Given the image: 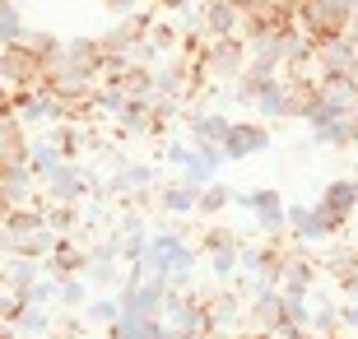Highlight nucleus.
I'll return each instance as SVG.
<instances>
[{
  "label": "nucleus",
  "mask_w": 358,
  "mask_h": 339,
  "mask_svg": "<svg viewBox=\"0 0 358 339\" xmlns=\"http://www.w3.org/2000/svg\"><path fill=\"white\" fill-rule=\"evenodd\" d=\"M84 316L89 321H98V326H112L121 316V302L117 298H98V302H84Z\"/></svg>",
  "instance_id": "e433bc0d"
},
{
  "label": "nucleus",
  "mask_w": 358,
  "mask_h": 339,
  "mask_svg": "<svg viewBox=\"0 0 358 339\" xmlns=\"http://www.w3.org/2000/svg\"><path fill=\"white\" fill-rule=\"evenodd\" d=\"M173 284L163 279V274H145L140 284H121L117 302L121 312H135V316H163V302H168Z\"/></svg>",
  "instance_id": "6e6552de"
},
{
  "label": "nucleus",
  "mask_w": 358,
  "mask_h": 339,
  "mask_svg": "<svg viewBox=\"0 0 358 339\" xmlns=\"http://www.w3.org/2000/svg\"><path fill=\"white\" fill-rule=\"evenodd\" d=\"M84 237L89 233H56L42 270L52 274V279H75V274H84L89 270V242H84Z\"/></svg>",
  "instance_id": "423d86ee"
},
{
  "label": "nucleus",
  "mask_w": 358,
  "mask_h": 339,
  "mask_svg": "<svg viewBox=\"0 0 358 339\" xmlns=\"http://www.w3.org/2000/svg\"><path fill=\"white\" fill-rule=\"evenodd\" d=\"M56 302H61V307H84V302H89V293H84V274H75V279H61V293H56Z\"/></svg>",
  "instance_id": "4c0bfd02"
},
{
  "label": "nucleus",
  "mask_w": 358,
  "mask_h": 339,
  "mask_svg": "<svg viewBox=\"0 0 358 339\" xmlns=\"http://www.w3.org/2000/svg\"><path fill=\"white\" fill-rule=\"evenodd\" d=\"M196 61L205 66L210 79H238L247 70V38L242 33H233V38H205Z\"/></svg>",
  "instance_id": "20e7f679"
},
{
  "label": "nucleus",
  "mask_w": 358,
  "mask_h": 339,
  "mask_svg": "<svg viewBox=\"0 0 358 339\" xmlns=\"http://www.w3.org/2000/svg\"><path fill=\"white\" fill-rule=\"evenodd\" d=\"M312 140L326 144V149H358V112H340L335 121H326L321 131H312Z\"/></svg>",
  "instance_id": "aec40b11"
},
{
  "label": "nucleus",
  "mask_w": 358,
  "mask_h": 339,
  "mask_svg": "<svg viewBox=\"0 0 358 339\" xmlns=\"http://www.w3.org/2000/svg\"><path fill=\"white\" fill-rule=\"evenodd\" d=\"M42 191L38 196H47V205H84V200L93 196V172L84 168V163H61V168L52 172V177H47V182H38Z\"/></svg>",
  "instance_id": "7ed1b4c3"
},
{
  "label": "nucleus",
  "mask_w": 358,
  "mask_h": 339,
  "mask_svg": "<svg viewBox=\"0 0 358 339\" xmlns=\"http://www.w3.org/2000/svg\"><path fill=\"white\" fill-rule=\"evenodd\" d=\"M38 79H42V66L24 52V47H19V42H10V47L0 52V84H5L10 93L38 89Z\"/></svg>",
  "instance_id": "f8f14e48"
},
{
  "label": "nucleus",
  "mask_w": 358,
  "mask_h": 339,
  "mask_svg": "<svg viewBox=\"0 0 358 339\" xmlns=\"http://www.w3.org/2000/svg\"><path fill=\"white\" fill-rule=\"evenodd\" d=\"M19 335H52V316H47V307H28L24 321H19Z\"/></svg>",
  "instance_id": "c9c22d12"
},
{
  "label": "nucleus",
  "mask_w": 358,
  "mask_h": 339,
  "mask_svg": "<svg viewBox=\"0 0 358 339\" xmlns=\"http://www.w3.org/2000/svg\"><path fill=\"white\" fill-rule=\"evenodd\" d=\"M56 233L52 228H38V233H28V237H14V242H5V256H24V261H47V251H52Z\"/></svg>",
  "instance_id": "bb28decb"
},
{
  "label": "nucleus",
  "mask_w": 358,
  "mask_h": 339,
  "mask_svg": "<svg viewBox=\"0 0 358 339\" xmlns=\"http://www.w3.org/2000/svg\"><path fill=\"white\" fill-rule=\"evenodd\" d=\"M228 121L233 117H224V112H186L182 117V126H186V135L196 144H224V135H228Z\"/></svg>",
  "instance_id": "6ab92c4d"
},
{
  "label": "nucleus",
  "mask_w": 358,
  "mask_h": 339,
  "mask_svg": "<svg viewBox=\"0 0 358 339\" xmlns=\"http://www.w3.org/2000/svg\"><path fill=\"white\" fill-rule=\"evenodd\" d=\"M307 321H312L307 293H284V326H307Z\"/></svg>",
  "instance_id": "72a5a7b5"
},
{
  "label": "nucleus",
  "mask_w": 358,
  "mask_h": 339,
  "mask_svg": "<svg viewBox=\"0 0 358 339\" xmlns=\"http://www.w3.org/2000/svg\"><path fill=\"white\" fill-rule=\"evenodd\" d=\"M42 214H47V228L52 233H80L84 228V205H47L42 200ZM89 233V228H84Z\"/></svg>",
  "instance_id": "7c9ffc66"
},
{
  "label": "nucleus",
  "mask_w": 358,
  "mask_h": 339,
  "mask_svg": "<svg viewBox=\"0 0 358 339\" xmlns=\"http://www.w3.org/2000/svg\"><path fill=\"white\" fill-rule=\"evenodd\" d=\"M196 33L200 38H233V33H242V5L238 0H205Z\"/></svg>",
  "instance_id": "ddd939ff"
},
{
  "label": "nucleus",
  "mask_w": 358,
  "mask_h": 339,
  "mask_svg": "<svg viewBox=\"0 0 358 339\" xmlns=\"http://www.w3.org/2000/svg\"><path fill=\"white\" fill-rule=\"evenodd\" d=\"M19 47H24L33 61H38L42 70L52 66L56 56H61V38L56 33H47V28H24V38H19Z\"/></svg>",
  "instance_id": "a878e982"
},
{
  "label": "nucleus",
  "mask_w": 358,
  "mask_h": 339,
  "mask_svg": "<svg viewBox=\"0 0 358 339\" xmlns=\"http://www.w3.org/2000/svg\"><path fill=\"white\" fill-rule=\"evenodd\" d=\"M163 163H173V168H182V182L186 186H210L219 172H224V149H214V144H168L163 149Z\"/></svg>",
  "instance_id": "f03ea898"
},
{
  "label": "nucleus",
  "mask_w": 358,
  "mask_h": 339,
  "mask_svg": "<svg viewBox=\"0 0 358 339\" xmlns=\"http://www.w3.org/2000/svg\"><path fill=\"white\" fill-rule=\"evenodd\" d=\"M24 10L14 5V0H0V47H10V42L24 38Z\"/></svg>",
  "instance_id": "473e14b6"
},
{
  "label": "nucleus",
  "mask_w": 358,
  "mask_h": 339,
  "mask_svg": "<svg viewBox=\"0 0 358 339\" xmlns=\"http://www.w3.org/2000/svg\"><path fill=\"white\" fill-rule=\"evenodd\" d=\"M349 233H354V237H349V242H354V247H358V209H354V219H349Z\"/></svg>",
  "instance_id": "a18cd8bd"
},
{
  "label": "nucleus",
  "mask_w": 358,
  "mask_h": 339,
  "mask_svg": "<svg viewBox=\"0 0 358 339\" xmlns=\"http://www.w3.org/2000/svg\"><path fill=\"white\" fill-rule=\"evenodd\" d=\"M107 339H168V326L163 316H135V312H121L112 326H107Z\"/></svg>",
  "instance_id": "f3484780"
},
{
  "label": "nucleus",
  "mask_w": 358,
  "mask_h": 339,
  "mask_svg": "<svg viewBox=\"0 0 358 339\" xmlns=\"http://www.w3.org/2000/svg\"><path fill=\"white\" fill-rule=\"evenodd\" d=\"M242 321H247V330L275 339V330L284 326V293H279L275 284H256L252 288V302L242 307Z\"/></svg>",
  "instance_id": "0eeeda50"
},
{
  "label": "nucleus",
  "mask_w": 358,
  "mask_h": 339,
  "mask_svg": "<svg viewBox=\"0 0 358 339\" xmlns=\"http://www.w3.org/2000/svg\"><path fill=\"white\" fill-rule=\"evenodd\" d=\"M340 335H358V302H340Z\"/></svg>",
  "instance_id": "a19ab883"
},
{
  "label": "nucleus",
  "mask_w": 358,
  "mask_h": 339,
  "mask_svg": "<svg viewBox=\"0 0 358 339\" xmlns=\"http://www.w3.org/2000/svg\"><path fill=\"white\" fill-rule=\"evenodd\" d=\"M47 140H52L56 154L70 158V163H80V154L89 149V135H84V126H75V121H56V126H47Z\"/></svg>",
  "instance_id": "5701e85b"
},
{
  "label": "nucleus",
  "mask_w": 358,
  "mask_h": 339,
  "mask_svg": "<svg viewBox=\"0 0 358 339\" xmlns=\"http://www.w3.org/2000/svg\"><path fill=\"white\" fill-rule=\"evenodd\" d=\"M317 205L331 209V214H340V219H354V209H358V177H335V182H326V191H321Z\"/></svg>",
  "instance_id": "412c9836"
},
{
  "label": "nucleus",
  "mask_w": 358,
  "mask_h": 339,
  "mask_svg": "<svg viewBox=\"0 0 358 339\" xmlns=\"http://www.w3.org/2000/svg\"><path fill=\"white\" fill-rule=\"evenodd\" d=\"M61 61L80 66L84 75H93V79L107 70V56H103V42H98V38H70V42H61Z\"/></svg>",
  "instance_id": "a211bd4d"
},
{
  "label": "nucleus",
  "mask_w": 358,
  "mask_h": 339,
  "mask_svg": "<svg viewBox=\"0 0 358 339\" xmlns=\"http://www.w3.org/2000/svg\"><path fill=\"white\" fill-rule=\"evenodd\" d=\"M56 293H61V279H52V274H42L38 284L28 288L24 298H28V307H52L56 302Z\"/></svg>",
  "instance_id": "f704fd0d"
},
{
  "label": "nucleus",
  "mask_w": 358,
  "mask_h": 339,
  "mask_svg": "<svg viewBox=\"0 0 358 339\" xmlns=\"http://www.w3.org/2000/svg\"><path fill=\"white\" fill-rule=\"evenodd\" d=\"M312 335H340V302H312V321H307Z\"/></svg>",
  "instance_id": "2f4dec72"
},
{
  "label": "nucleus",
  "mask_w": 358,
  "mask_h": 339,
  "mask_svg": "<svg viewBox=\"0 0 358 339\" xmlns=\"http://www.w3.org/2000/svg\"><path fill=\"white\" fill-rule=\"evenodd\" d=\"M154 205L163 209V214H196V186H186V182H168L154 191Z\"/></svg>",
  "instance_id": "b1692460"
},
{
  "label": "nucleus",
  "mask_w": 358,
  "mask_h": 339,
  "mask_svg": "<svg viewBox=\"0 0 358 339\" xmlns=\"http://www.w3.org/2000/svg\"><path fill=\"white\" fill-rule=\"evenodd\" d=\"M205 307H210V330H233L242 321V293L238 288H224L219 298H205Z\"/></svg>",
  "instance_id": "4be33fe9"
},
{
  "label": "nucleus",
  "mask_w": 358,
  "mask_h": 339,
  "mask_svg": "<svg viewBox=\"0 0 358 339\" xmlns=\"http://www.w3.org/2000/svg\"><path fill=\"white\" fill-rule=\"evenodd\" d=\"M103 5H107L112 14H131V10H140L145 0H103Z\"/></svg>",
  "instance_id": "79ce46f5"
},
{
  "label": "nucleus",
  "mask_w": 358,
  "mask_h": 339,
  "mask_svg": "<svg viewBox=\"0 0 358 339\" xmlns=\"http://www.w3.org/2000/svg\"><path fill=\"white\" fill-rule=\"evenodd\" d=\"M228 205H233V186H224L219 177H214L210 186H200V191H196V214H200V219H219Z\"/></svg>",
  "instance_id": "c85d7f7f"
},
{
  "label": "nucleus",
  "mask_w": 358,
  "mask_h": 339,
  "mask_svg": "<svg viewBox=\"0 0 358 339\" xmlns=\"http://www.w3.org/2000/svg\"><path fill=\"white\" fill-rule=\"evenodd\" d=\"M149 5H159V10H186V5H196V0H149Z\"/></svg>",
  "instance_id": "37998d69"
},
{
  "label": "nucleus",
  "mask_w": 358,
  "mask_h": 339,
  "mask_svg": "<svg viewBox=\"0 0 358 339\" xmlns=\"http://www.w3.org/2000/svg\"><path fill=\"white\" fill-rule=\"evenodd\" d=\"M154 186H159L154 163H121V168L107 177V191H103V196L126 200V196H135V191H154Z\"/></svg>",
  "instance_id": "dca6fc26"
},
{
  "label": "nucleus",
  "mask_w": 358,
  "mask_h": 339,
  "mask_svg": "<svg viewBox=\"0 0 358 339\" xmlns=\"http://www.w3.org/2000/svg\"><path fill=\"white\" fill-rule=\"evenodd\" d=\"M224 158L238 163V158H252V154H266L270 149V126L266 121H228V135H224Z\"/></svg>",
  "instance_id": "9d476101"
},
{
  "label": "nucleus",
  "mask_w": 358,
  "mask_h": 339,
  "mask_svg": "<svg viewBox=\"0 0 358 339\" xmlns=\"http://www.w3.org/2000/svg\"><path fill=\"white\" fill-rule=\"evenodd\" d=\"M312 284H317V261H312V247L289 242L284 274H279V293H312Z\"/></svg>",
  "instance_id": "4468645a"
},
{
  "label": "nucleus",
  "mask_w": 358,
  "mask_h": 339,
  "mask_svg": "<svg viewBox=\"0 0 358 339\" xmlns=\"http://www.w3.org/2000/svg\"><path fill=\"white\" fill-rule=\"evenodd\" d=\"M238 261H242V251H214L210 256V270H214V279H233V274H238Z\"/></svg>",
  "instance_id": "58836bf2"
},
{
  "label": "nucleus",
  "mask_w": 358,
  "mask_h": 339,
  "mask_svg": "<svg viewBox=\"0 0 358 339\" xmlns=\"http://www.w3.org/2000/svg\"><path fill=\"white\" fill-rule=\"evenodd\" d=\"M0 52H5V47H0Z\"/></svg>",
  "instance_id": "de8ad7c7"
},
{
  "label": "nucleus",
  "mask_w": 358,
  "mask_h": 339,
  "mask_svg": "<svg viewBox=\"0 0 358 339\" xmlns=\"http://www.w3.org/2000/svg\"><path fill=\"white\" fill-rule=\"evenodd\" d=\"M61 163H66V158L56 154V144L47 140V135H33V140H28V172H33L38 182H47Z\"/></svg>",
  "instance_id": "393cba45"
},
{
  "label": "nucleus",
  "mask_w": 358,
  "mask_h": 339,
  "mask_svg": "<svg viewBox=\"0 0 358 339\" xmlns=\"http://www.w3.org/2000/svg\"><path fill=\"white\" fill-rule=\"evenodd\" d=\"M252 107H256V117H266V121H298V103H293V93H289V84H284V75L270 79L266 89L252 98Z\"/></svg>",
  "instance_id": "2eb2a0df"
},
{
  "label": "nucleus",
  "mask_w": 358,
  "mask_h": 339,
  "mask_svg": "<svg viewBox=\"0 0 358 339\" xmlns=\"http://www.w3.org/2000/svg\"><path fill=\"white\" fill-rule=\"evenodd\" d=\"M10 98H14V117L24 126H56V121H66V103L42 89H24V93H10Z\"/></svg>",
  "instance_id": "9b49d317"
},
{
  "label": "nucleus",
  "mask_w": 358,
  "mask_h": 339,
  "mask_svg": "<svg viewBox=\"0 0 358 339\" xmlns=\"http://www.w3.org/2000/svg\"><path fill=\"white\" fill-rule=\"evenodd\" d=\"M284 223H289L284 228L289 242H298V247H321V242H335V237L349 233V219H340L321 205H284Z\"/></svg>",
  "instance_id": "f257e3e1"
},
{
  "label": "nucleus",
  "mask_w": 358,
  "mask_h": 339,
  "mask_svg": "<svg viewBox=\"0 0 358 339\" xmlns=\"http://www.w3.org/2000/svg\"><path fill=\"white\" fill-rule=\"evenodd\" d=\"M233 205L256 214V228L266 237H284V196H279L275 186H256V191H233Z\"/></svg>",
  "instance_id": "39448f33"
},
{
  "label": "nucleus",
  "mask_w": 358,
  "mask_h": 339,
  "mask_svg": "<svg viewBox=\"0 0 358 339\" xmlns=\"http://www.w3.org/2000/svg\"><path fill=\"white\" fill-rule=\"evenodd\" d=\"M326 256L317 261V270H326L335 279V288L345 293V298L358 302V247L354 242H345V237H335V242H326Z\"/></svg>",
  "instance_id": "1a4fd4ad"
},
{
  "label": "nucleus",
  "mask_w": 358,
  "mask_h": 339,
  "mask_svg": "<svg viewBox=\"0 0 358 339\" xmlns=\"http://www.w3.org/2000/svg\"><path fill=\"white\" fill-rule=\"evenodd\" d=\"M42 261H24V256H5V279H10V293H19V298H24L28 288L38 284L42 279Z\"/></svg>",
  "instance_id": "cd10ccee"
},
{
  "label": "nucleus",
  "mask_w": 358,
  "mask_h": 339,
  "mask_svg": "<svg viewBox=\"0 0 358 339\" xmlns=\"http://www.w3.org/2000/svg\"><path fill=\"white\" fill-rule=\"evenodd\" d=\"M0 339H24V335H19L14 326H5V321H0Z\"/></svg>",
  "instance_id": "c03bdc74"
},
{
  "label": "nucleus",
  "mask_w": 358,
  "mask_h": 339,
  "mask_svg": "<svg viewBox=\"0 0 358 339\" xmlns=\"http://www.w3.org/2000/svg\"><path fill=\"white\" fill-rule=\"evenodd\" d=\"M84 279H89V284H98V288L117 284V261H89V270H84Z\"/></svg>",
  "instance_id": "ea45409f"
},
{
  "label": "nucleus",
  "mask_w": 358,
  "mask_h": 339,
  "mask_svg": "<svg viewBox=\"0 0 358 339\" xmlns=\"http://www.w3.org/2000/svg\"><path fill=\"white\" fill-rule=\"evenodd\" d=\"M196 251L200 256H214V251H242V237L233 233V228H224V223H205L196 237Z\"/></svg>",
  "instance_id": "c756f323"
},
{
  "label": "nucleus",
  "mask_w": 358,
  "mask_h": 339,
  "mask_svg": "<svg viewBox=\"0 0 358 339\" xmlns=\"http://www.w3.org/2000/svg\"><path fill=\"white\" fill-rule=\"evenodd\" d=\"M0 293H10V279H5V261H0Z\"/></svg>",
  "instance_id": "49530a36"
}]
</instances>
